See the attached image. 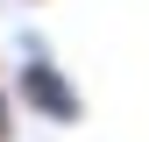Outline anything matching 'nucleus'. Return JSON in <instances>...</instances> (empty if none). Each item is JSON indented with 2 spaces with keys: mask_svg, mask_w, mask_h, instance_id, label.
Wrapping results in <instances>:
<instances>
[{
  "mask_svg": "<svg viewBox=\"0 0 149 142\" xmlns=\"http://www.w3.org/2000/svg\"><path fill=\"white\" fill-rule=\"evenodd\" d=\"M22 100L36 106V114H50L57 128H71V121H85V100L71 93V78L57 64L43 57V50H29V64H22Z\"/></svg>",
  "mask_w": 149,
  "mask_h": 142,
  "instance_id": "nucleus-1",
  "label": "nucleus"
},
{
  "mask_svg": "<svg viewBox=\"0 0 149 142\" xmlns=\"http://www.w3.org/2000/svg\"><path fill=\"white\" fill-rule=\"evenodd\" d=\"M0 142H7V100H0Z\"/></svg>",
  "mask_w": 149,
  "mask_h": 142,
  "instance_id": "nucleus-2",
  "label": "nucleus"
}]
</instances>
